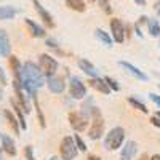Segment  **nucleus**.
<instances>
[{
	"label": "nucleus",
	"mask_w": 160,
	"mask_h": 160,
	"mask_svg": "<svg viewBox=\"0 0 160 160\" xmlns=\"http://www.w3.org/2000/svg\"><path fill=\"white\" fill-rule=\"evenodd\" d=\"M80 71H83V74H87L90 78H95V77H101L99 75V71L93 66V62H90L88 59H78L77 61Z\"/></svg>",
	"instance_id": "nucleus-17"
},
{
	"label": "nucleus",
	"mask_w": 160,
	"mask_h": 160,
	"mask_svg": "<svg viewBox=\"0 0 160 160\" xmlns=\"http://www.w3.org/2000/svg\"><path fill=\"white\" fill-rule=\"evenodd\" d=\"M88 2H96V0H88Z\"/></svg>",
	"instance_id": "nucleus-45"
},
{
	"label": "nucleus",
	"mask_w": 160,
	"mask_h": 160,
	"mask_svg": "<svg viewBox=\"0 0 160 160\" xmlns=\"http://www.w3.org/2000/svg\"><path fill=\"white\" fill-rule=\"evenodd\" d=\"M0 56L2 58H10L11 56L10 37H8V34L3 29H0Z\"/></svg>",
	"instance_id": "nucleus-16"
},
{
	"label": "nucleus",
	"mask_w": 160,
	"mask_h": 160,
	"mask_svg": "<svg viewBox=\"0 0 160 160\" xmlns=\"http://www.w3.org/2000/svg\"><path fill=\"white\" fill-rule=\"evenodd\" d=\"M155 11H157V15L160 16V2H157V3H155Z\"/></svg>",
	"instance_id": "nucleus-36"
},
{
	"label": "nucleus",
	"mask_w": 160,
	"mask_h": 160,
	"mask_svg": "<svg viewBox=\"0 0 160 160\" xmlns=\"http://www.w3.org/2000/svg\"><path fill=\"white\" fill-rule=\"evenodd\" d=\"M98 2H99V5H101L106 11L111 13V8H109V0H98Z\"/></svg>",
	"instance_id": "nucleus-33"
},
{
	"label": "nucleus",
	"mask_w": 160,
	"mask_h": 160,
	"mask_svg": "<svg viewBox=\"0 0 160 160\" xmlns=\"http://www.w3.org/2000/svg\"><path fill=\"white\" fill-rule=\"evenodd\" d=\"M69 96L74 99H85L88 98V93H87V85L82 82V78L72 75L69 78Z\"/></svg>",
	"instance_id": "nucleus-6"
},
{
	"label": "nucleus",
	"mask_w": 160,
	"mask_h": 160,
	"mask_svg": "<svg viewBox=\"0 0 160 160\" xmlns=\"http://www.w3.org/2000/svg\"><path fill=\"white\" fill-rule=\"evenodd\" d=\"M3 148H2V146H0V160H3Z\"/></svg>",
	"instance_id": "nucleus-40"
},
{
	"label": "nucleus",
	"mask_w": 160,
	"mask_h": 160,
	"mask_svg": "<svg viewBox=\"0 0 160 160\" xmlns=\"http://www.w3.org/2000/svg\"><path fill=\"white\" fill-rule=\"evenodd\" d=\"M154 115H155V117H158V118H160V111H157V112H155V114H154Z\"/></svg>",
	"instance_id": "nucleus-44"
},
{
	"label": "nucleus",
	"mask_w": 160,
	"mask_h": 160,
	"mask_svg": "<svg viewBox=\"0 0 160 160\" xmlns=\"http://www.w3.org/2000/svg\"><path fill=\"white\" fill-rule=\"evenodd\" d=\"M38 66H40V69H42L45 77L55 75L56 71H58V61L53 56L47 55V53H42V55L38 56Z\"/></svg>",
	"instance_id": "nucleus-7"
},
{
	"label": "nucleus",
	"mask_w": 160,
	"mask_h": 160,
	"mask_svg": "<svg viewBox=\"0 0 160 160\" xmlns=\"http://www.w3.org/2000/svg\"><path fill=\"white\" fill-rule=\"evenodd\" d=\"M24 155H26V160H37L35 155H34V149H32V146H26V149H24Z\"/></svg>",
	"instance_id": "nucleus-30"
},
{
	"label": "nucleus",
	"mask_w": 160,
	"mask_h": 160,
	"mask_svg": "<svg viewBox=\"0 0 160 160\" xmlns=\"http://www.w3.org/2000/svg\"><path fill=\"white\" fill-rule=\"evenodd\" d=\"M0 99H3V85L0 83Z\"/></svg>",
	"instance_id": "nucleus-38"
},
{
	"label": "nucleus",
	"mask_w": 160,
	"mask_h": 160,
	"mask_svg": "<svg viewBox=\"0 0 160 160\" xmlns=\"http://www.w3.org/2000/svg\"><path fill=\"white\" fill-rule=\"evenodd\" d=\"M18 10L11 5H7V7H0V21H7V19H13L16 16Z\"/></svg>",
	"instance_id": "nucleus-23"
},
{
	"label": "nucleus",
	"mask_w": 160,
	"mask_h": 160,
	"mask_svg": "<svg viewBox=\"0 0 160 160\" xmlns=\"http://www.w3.org/2000/svg\"><path fill=\"white\" fill-rule=\"evenodd\" d=\"M45 43L48 47H51V48H58V42H56L55 38H45Z\"/></svg>",
	"instance_id": "nucleus-32"
},
{
	"label": "nucleus",
	"mask_w": 160,
	"mask_h": 160,
	"mask_svg": "<svg viewBox=\"0 0 160 160\" xmlns=\"http://www.w3.org/2000/svg\"><path fill=\"white\" fill-rule=\"evenodd\" d=\"M78 148L75 144L74 136H64L59 144V155L62 160H75L78 155Z\"/></svg>",
	"instance_id": "nucleus-4"
},
{
	"label": "nucleus",
	"mask_w": 160,
	"mask_h": 160,
	"mask_svg": "<svg viewBox=\"0 0 160 160\" xmlns=\"http://www.w3.org/2000/svg\"><path fill=\"white\" fill-rule=\"evenodd\" d=\"M13 90H15V95H16V101L18 104L21 106V109L24 111V114H31L32 112V108H31V104L28 101V96L24 95V88L19 82H13Z\"/></svg>",
	"instance_id": "nucleus-8"
},
{
	"label": "nucleus",
	"mask_w": 160,
	"mask_h": 160,
	"mask_svg": "<svg viewBox=\"0 0 160 160\" xmlns=\"http://www.w3.org/2000/svg\"><path fill=\"white\" fill-rule=\"evenodd\" d=\"M104 80L108 82V85L111 87V90H112V91H120V85H118L117 80H114L112 77H104Z\"/></svg>",
	"instance_id": "nucleus-29"
},
{
	"label": "nucleus",
	"mask_w": 160,
	"mask_h": 160,
	"mask_svg": "<svg viewBox=\"0 0 160 160\" xmlns=\"http://www.w3.org/2000/svg\"><path fill=\"white\" fill-rule=\"evenodd\" d=\"M34 101V108H35V111H37V115H38V120H40V127H47V123H45V118H43V114H42V109H40V106H38V101H37V98H34L32 99Z\"/></svg>",
	"instance_id": "nucleus-27"
},
{
	"label": "nucleus",
	"mask_w": 160,
	"mask_h": 160,
	"mask_svg": "<svg viewBox=\"0 0 160 160\" xmlns=\"http://www.w3.org/2000/svg\"><path fill=\"white\" fill-rule=\"evenodd\" d=\"M149 160H160V154H154Z\"/></svg>",
	"instance_id": "nucleus-37"
},
{
	"label": "nucleus",
	"mask_w": 160,
	"mask_h": 160,
	"mask_svg": "<svg viewBox=\"0 0 160 160\" xmlns=\"http://www.w3.org/2000/svg\"><path fill=\"white\" fill-rule=\"evenodd\" d=\"M68 118H69V125H71L77 133L88 130V127H90V123H91V117L87 115V114H83L82 111H78V112H71Z\"/></svg>",
	"instance_id": "nucleus-5"
},
{
	"label": "nucleus",
	"mask_w": 160,
	"mask_h": 160,
	"mask_svg": "<svg viewBox=\"0 0 160 160\" xmlns=\"http://www.w3.org/2000/svg\"><path fill=\"white\" fill-rule=\"evenodd\" d=\"M50 160H62V158H61V157H56V155H53Z\"/></svg>",
	"instance_id": "nucleus-43"
},
{
	"label": "nucleus",
	"mask_w": 160,
	"mask_h": 160,
	"mask_svg": "<svg viewBox=\"0 0 160 160\" xmlns=\"http://www.w3.org/2000/svg\"><path fill=\"white\" fill-rule=\"evenodd\" d=\"M88 85L93 88V90H96L99 93H102V95H111V87L108 85V82L104 80V77H95V78H90L88 80Z\"/></svg>",
	"instance_id": "nucleus-14"
},
{
	"label": "nucleus",
	"mask_w": 160,
	"mask_h": 160,
	"mask_svg": "<svg viewBox=\"0 0 160 160\" xmlns=\"http://www.w3.org/2000/svg\"><path fill=\"white\" fill-rule=\"evenodd\" d=\"M128 102H130V104H131L135 109L141 111L142 114H148V112H149V109L146 108V104H144L142 101H139L138 98H133V96H130V98H128Z\"/></svg>",
	"instance_id": "nucleus-26"
},
{
	"label": "nucleus",
	"mask_w": 160,
	"mask_h": 160,
	"mask_svg": "<svg viewBox=\"0 0 160 160\" xmlns=\"http://www.w3.org/2000/svg\"><path fill=\"white\" fill-rule=\"evenodd\" d=\"M0 83L2 85H7V75H5V72H3V68L0 66Z\"/></svg>",
	"instance_id": "nucleus-34"
},
{
	"label": "nucleus",
	"mask_w": 160,
	"mask_h": 160,
	"mask_svg": "<svg viewBox=\"0 0 160 160\" xmlns=\"http://www.w3.org/2000/svg\"><path fill=\"white\" fill-rule=\"evenodd\" d=\"M135 3H138V5H144V3H146V0H135Z\"/></svg>",
	"instance_id": "nucleus-42"
},
{
	"label": "nucleus",
	"mask_w": 160,
	"mask_h": 160,
	"mask_svg": "<svg viewBox=\"0 0 160 160\" xmlns=\"http://www.w3.org/2000/svg\"><path fill=\"white\" fill-rule=\"evenodd\" d=\"M95 35H96V38L99 40V42H101V43H102L104 47L111 48V47L114 45V38H112V35H111L109 32H106L104 29L98 28V29L95 31Z\"/></svg>",
	"instance_id": "nucleus-20"
},
{
	"label": "nucleus",
	"mask_w": 160,
	"mask_h": 160,
	"mask_svg": "<svg viewBox=\"0 0 160 160\" xmlns=\"http://www.w3.org/2000/svg\"><path fill=\"white\" fill-rule=\"evenodd\" d=\"M8 59H10V68H11L13 74H15V80L21 83V82H22V64H21L19 58H16V56L11 55Z\"/></svg>",
	"instance_id": "nucleus-18"
},
{
	"label": "nucleus",
	"mask_w": 160,
	"mask_h": 160,
	"mask_svg": "<svg viewBox=\"0 0 160 160\" xmlns=\"http://www.w3.org/2000/svg\"><path fill=\"white\" fill-rule=\"evenodd\" d=\"M158 90H160V83H158Z\"/></svg>",
	"instance_id": "nucleus-46"
},
{
	"label": "nucleus",
	"mask_w": 160,
	"mask_h": 160,
	"mask_svg": "<svg viewBox=\"0 0 160 160\" xmlns=\"http://www.w3.org/2000/svg\"><path fill=\"white\" fill-rule=\"evenodd\" d=\"M149 158H151V157H148V154H142L139 160H149Z\"/></svg>",
	"instance_id": "nucleus-41"
},
{
	"label": "nucleus",
	"mask_w": 160,
	"mask_h": 160,
	"mask_svg": "<svg viewBox=\"0 0 160 160\" xmlns=\"http://www.w3.org/2000/svg\"><path fill=\"white\" fill-rule=\"evenodd\" d=\"M151 123H152L154 127L160 128V118H158V117H155V115H152V117H151Z\"/></svg>",
	"instance_id": "nucleus-35"
},
{
	"label": "nucleus",
	"mask_w": 160,
	"mask_h": 160,
	"mask_svg": "<svg viewBox=\"0 0 160 160\" xmlns=\"http://www.w3.org/2000/svg\"><path fill=\"white\" fill-rule=\"evenodd\" d=\"M11 108L15 109V114H16V117H18V120H19L21 128H22V130H28V122H26V117H24V111L21 109V106L18 104V101L11 99Z\"/></svg>",
	"instance_id": "nucleus-22"
},
{
	"label": "nucleus",
	"mask_w": 160,
	"mask_h": 160,
	"mask_svg": "<svg viewBox=\"0 0 160 160\" xmlns=\"http://www.w3.org/2000/svg\"><path fill=\"white\" fill-rule=\"evenodd\" d=\"M88 160H101V158H99L98 155H90V157H88Z\"/></svg>",
	"instance_id": "nucleus-39"
},
{
	"label": "nucleus",
	"mask_w": 160,
	"mask_h": 160,
	"mask_svg": "<svg viewBox=\"0 0 160 160\" xmlns=\"http://www.w3.org/2000/svg\"><path fill=\"white\" fill-rule=\"evenodd\" d=\"M0 142H2V148L3 151L7 152V155L10 157H15L18 154V149H16V144L13 141V138L10 135H5V133H0Z\"/></svg>",
	"instance_id": "nucleus-13"
},
{
	"label": "nucleus",
	"mask_w": 160,
	"mask_h": 160,
	"mask_svg": "<svg viewBox=\"0 0 160 160\" xmlns=\"http://www.w3.org/2000/svg\"><path fill=\"white\" fill-rule=\"evenodd\" d=\"M118 66H122V68H123L130 75H133L135 78L141 80V82H148V80H149V77L146 75L139 68H136L135 64H131V62H128V61H118Z\"/></svg>",
	"instance_id": "nucleus-12"
},
{
	"label": "nucleus",
	"mask_w": 160,
	"mask_h": 160,
	"mask_svg": "<svg viewBox=\"0 0 160 160\" xmlns=\"http://www.w3.org/2000/svg\"><path fill=\"white\" fill-rule=\"evenodd\" d=\"M125 130L122 127H114L104 136V149L106 151H117L125 144Z\"/></svg>",
	"instance_id": "nucleus-2"
},
{
	"label": "nucleus",
	"mask_w": 160,
	"mask_h": 160,
	"mask_svg": "<svg viewBox=\"0 0 160 160\" xmlns=\"http://www.w3.org/2000/svg\"><path fill=\"white\" fill-rule=\"evenodd\" d=\"M138 152V144L135 141H127L120 149V160H131Z\"/></svg>",
	"instance_id": "nucleus-15"
},
{
	"label": "nucleus",
	"mask_w": 160,
	"mask_h": 160,
	"mask_svg": "<svg viewBox=\"0 0 160 160\" xmlns=\"http://www.w3.org/2000/svg\"><path fill=\"white\" fill-rule=\"evenodd\" d=\"M74 139H75V144H77V148H78V151H80V152H87V151H88L87 142L82 139V136H80V135H75V136H74Z\"/></svg>",
	"instance_id": "nucleus-28"
},
{
	"label": "nucleus",
	"mask_w": 160,
	"mask_h": 160,
	"mask_svg": "<svg viewBox=\"0 0 160 160\" xmlns=\"http://www.w3.org/2000/svg\"><path fill=\"white\" fill-rule=\"evenodd\" d=\"M47 87H48V90L51 93H55V95H61V93L66 90V82L61 77H58L55 74V75L47 77Z\"/></svg>",
	"instance_id": "nucleus-11"
},
{
	"label": "nucleus",
	"mask_w": 160,
	"mask_h": 160,
	"mask_svg": "<svg viewBox=\"0 0 160 160\" xmlns=\"http://www.w3.org/2000/svg\"><path fill=\"white\" fill-rule=\"evenodd\" d=\"M26 24H28V28H29L32 37H35V38H42V37H45V29L42 28V26H38L35 21H32L31 18H26Z\"/></svg>",
	"instance_id": "nucleus-21"
},
{
	"label": "nucleus",
	"mask_w": 160,
	"mask_h": 160,
	"mask_svg": "<svg viewBox=\"0 0 160 160\" xmlns=\"http://www.w3.org/2000/svg\"><path fill=\"white\" fill-rule=\"evenodd\" d=\"M3 115H5V118H7L8 125L11 127V130L15 131L16 135H19V131H21L22 128H21V125H19V120H18L16 114H13L10 109H5V111H3Z\"/></svg>",
	"instance_id": "nucleus-19"
},
{
	"label": "nucleus",
	"mask_w": 160,
	"mask_h": 160,
	"mask_svg": "<svg viewBox=\"0 0 160 160\" xmlns=\"http://www.w3.org/2000/svg\"><path fill=\"white\" fill-rule=\"evenodd\" d=\"M32 5L35 7V10H37V13H38V16L42 18V21L45 22V26L47 28H50V29H53L55 28V19H53V16H51V13L38 2V0H32Z\"/></svg>",
	"instance_id": "nucleus-10"
},
{
	"label": "nucleus",
	"mask_w": 160,
	"mask_h": 160,
	"mask_svg": "<svg viewBox=\"0 0 160 160\" xmlns=\"http://www.w3.org/2000/svg\"><path fill=\"white\" fill-rule=\"evenodd\" d=\"M111 35L114 38V42L123 43V40H125V26L117 18L111 19Z\"/></svg>",
	"instance_id": "nucleus-9"
},
{
	"label": "nucleus",
	"mask_w": 160,
	"mask_h": 160,
	"mask_svg": "<svg viewBox=\"0 0 160 160\" xmlns=\"http://www.w3.org/2000/svg\"><path fill=\"white\" fill-rule=\"evenodd\" d=\"M64 2L71 10H74L77 13H83L87 10V5H85L83 0H64Z\"/></svg>",
	"instance_id": "nucleus-24"
},
{
	"label": "nucleus",
	"mask_w": 160,
	"mask_h": 160,
	"mask_svg": "<svg viewBox=\"0 0 160 160\" xmlns=\"http://www.w3.org/2000/svg\"><path fill=\"white\" fill-rule=\"evenodd\" d=\"M104 136V117L99 111V108H93L91 111V123L88 128V138L93 141H98Z\"/></svg>",
	"instance_id": "nucleus-3"
},
{
	"label": "nucleus",
	"mask_w": 160,
	"mask_h": 160,
	"mask_svg": "<svg viewBox=\"0 0 160 160\" xmlns=\"http://www.w3.org/2000/svg\"><path fill=\"white\" fill-rule=\"evenodd\" d=\"M24 91L29 95V98H37V90H40L45 85V75L40 69V66L26 61L22 64V82H21Z\"/></svg>",
	"instance_id": "nucleus-1"
},
{
	"label": "nucleus",
	"mask_w": 160,
	"mask_h": 160,
	"mask_svg": "<svg viewBox=\"0 0 160 160\" xmlns=\"http://www.w3.org/2000/svg\"><path fill=\"white\" fill-rule=\"evenodd\" d=\"M149 99L160 109V95H157V93H149Z\"/></svg>",
	"instance_id": "nucleus-31"
},
{
	"label": "nucleus",
	"mask_w": 160,
	"mask_h": 160,
	"mask_svg": "<svg viewBox=\"0 0 160 160\" xmlns=\"http://www.w3.org/2000/svg\"><path fill=\"white\" fill-rule=\"evenodd\" d=\"M148 31L152 37H160V22L157 19H149L148 21Z\"/></svg>",
	"instance_id": "nucleus-25"
}]
</instances>
